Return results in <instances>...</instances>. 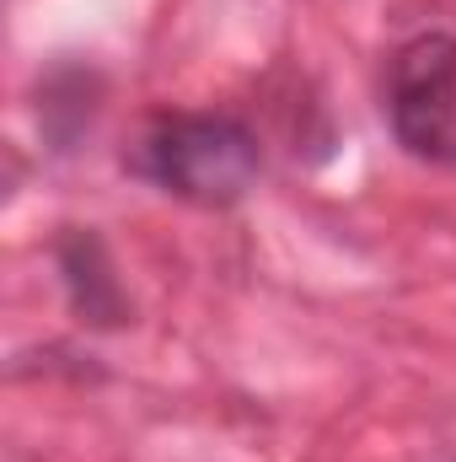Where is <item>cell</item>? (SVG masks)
<instances>
[{"mask_svg": "<svg viewBox=\"0 0 456 462\" xmlns=\"http://www.w3.org/2000/svg\"><path fill=\"white\" fill-rule=\"evenodd\" d=\"M129 172L156 183L172 199L226 210L258 183V140L242 118L226 114H161L129 145Z\"/></svg>", "mask_w": 456, "mask_h": 462, "instance_id": "6da1fadb", "label": "cell"}, {"mask_svg": "<svg viewBox=\"0 0 456 462\" xmlns=\"http://www.w3.org/2000/svg\"><path fill=\"white\" fill-rule=\"evenodd\" d=\"M59 269H65L70 301H76V312H81L87 323H103V328L123 323V296H118V280L108 274V263H103L97 236L70 231L65 247H59Z\"/></svg>", "mask_w": 456, "mask_h": 462, "instance_id": "3957f363", "label": "cell"}, {"mask_svg": "<svg viewBox=\"0 0 456 462\" xmlns=\"http://www.w3.org/2000/svg\"><path fill=\"white\" fill-rule=\"evenodd\" d=\"M387 124L397 145L419 162L456 167V38L424 32L392 54Z\"/></svg>", "mask_w": 456, "mask_h": 462, "instance_id": "7a4b0ae2", "label": "cell"}]
</instances>
